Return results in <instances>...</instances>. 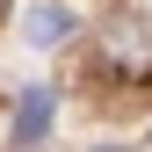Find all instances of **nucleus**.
<instances>
[{
    "label": "nucleus",
    "instance_id": "obj_1",
    "mask_svg": "<svg viewBox=\"0 0 152 152\" xmlns=\"http://www.w3.org/2000/svg\"><path fill=\"white\" fill-rule=\"evenodd\" d=\"M51 130V87H22V102H15V145H36Z\"/></svg>",
    "mask_w": 152,
    "mask_h": 152
},
{
    "label": "nucleus",
    "instance_id": "obj_2",
    "mask_svg": "<svg viewBox=\"0 0 152 152\" xmlns=\"http://www.w3.org/2000/svg\"><path fill=\"white\" fill-rule=\"evenodd\" d=\"M145 44H152L145 22H130V36H123V22H116V29H109V65H116V72H145V65H152Z\"/></svg>",
    "mask_w": 152,
    "mask_h": 152
},
{
    "label": "nucleus",
    "instance_id": "obj_3",
    "mask_svg": "<svg viewBox=\"0 0 152 152\" xmlns=\"http://www.w3.org/2000/svg\"><path fill=\"white\" fill-rule=\"evenodd\" d=\"M22 29H29V44H65L72 36V7H36Z\"/></svg>",
    "mask_w": 152,
    "mask_h": 152
},
{
    "label": "nucleus",
    "instance_id": "obj_4",
    "mask_svg": "<svg viewBox=\"0 0 152 152\" xmlns=\"http://www.w3.org/2000/svg\"><path fill=\"white\" fill-rule=\"evenodd\" d=\"M102 152H116V145H102Z\"/></svg>",
    "mask_w": 152,
    "mask_h": 152
}]
</instances>
